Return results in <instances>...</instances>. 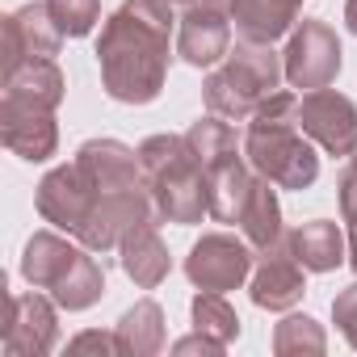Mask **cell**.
<instances>
[{"mask_svg":"<svg viewBox=\"0 0 357 357\" xmlns=\"http://www.w3.org/2000/svg\"><path fill=\"white\" fill-rule=\"evenodd\" d=\"M303 0H231V26L248 43H278L298 26Z\"/></svg>","mask_w":357,"mask_h":357,"instance_id":"cell-20","label":"cell"},{"mask_svg":"<svg viewBox=\"0 0 357 357\" xmlns=\"http://www.w3.org/2000/svg\"><path fill=\"white\" fill-rule=\"evenodd\" d=\"M0 51H5V72H13L17 63L26 59H55L59 47H63V30L55 26L47 0L38 5V0H30V5L13 9L5 17V26H0Z\"/></svg>","mask_w":357,"mask_h":357,"instance_id":"cell-14","label":"cell"},{"mask_svg":"<svg viewBox=\"0 0 357 357\" xmlns=\"http://www.w3.org/2000/svg\"><path fill=\"white\" fill-rule=\"evenodd\" d=\"M298 126L328 155H344L349 160L357 151V105L344 93H336L332 84L298 93Z\"/></svg>","mask_w":357,"mask_h":357,"instance_id":"cell-10","label":"cell"},{"mask_svg":"<svg viewBox=\"0 0 357 357\" xmlns=\"http://www.w3.org/2000/svg\"><path fill=\"white\" fill-rule=\"evenodd\" d=\"M240 236L257 248V252H265V248H273V244H282L286 240V223H282V202H278V185L269 181V176H261L257 172V181H252V194H248V202H244V215H240Z\"/></svg>","mask_w":357,"mask_h":357,"instance_id":"cell-21","label":"cell"},{"mask_svg":"<svg viewBox=\"0 0 357 357\" xmlns=\"http://www.w3.org/2000/svg\"><path fill=\"white\" fill-rule=\"evenodd\" d=\"M76 164L89 172L97 190H126V185H147L139 168V147H126L122 139H89L76 147Z\"/></svg>","mask_w":357,"mask_h":357,"instance_id":"cell-16","label":"cell"},{"mask_svg":"<svg viewBox=\"0 0 357 357\" xmlns=\"http://www.w3.org/2000/svg\"><path fill=\"white\" fill-rule=\"evenodd\" d=\"M143 219H155L151 194L147 185H126V190H97V202L89 211V219L80 223L76 240L93 252H114L130 227H139Z\"/></svg>","mask_w":357,"mask_h":357,"instance_id":"cell-9","label":"cell"},{"mask_svg":"<svg viewBox=\"0 0 357 357\" xmlns=\"http://www.w3.org/2000/svg\"><path fill=\"white\" fill-rule=\"evenodd\" d=\"M160 219H143L139 227L126 231V240L118 244V257H122V273L139 286V290H155L168 273H172V257H168V244L160 240Z\"/></svg>","mask_w":357,"mask_h":357,"instance_id":"cell-18","label":"cell"},{"mask_svg":"<svg viewBox=\"0 0 357 357\" xmlns=\"http://www.w3.org/2000/svg\"><path fill=\"white\" fill-rule=\"evenodd\" d=\"M172 353H176V357H190V353H206V357H219V353H227V349H223L219 340H211L206 332H198V328H194V336H181V340L172 344Z\"/></svg>","mask_w":357,"mask_h":357,"instance_id":"cell-30","label":"cell"},{"mask_svg":"<svg viewBox=\"0 0 357 357\" xmlns=\"http://www.w3.org/2000/svg\"><path fill=\"white\" fill-rule=\"evenodd\" d=\"M328 336L311 315H286L273 328V353L278 357H303V353H324Z\"/></svg>","mask_w":357,"mask_h":357,"instance_id":"cell-25","label":"cell"},{"mask_svg":"<svg viewBox=\"0 0 357 357\" xmlns=\"http://www.w3.org/2000/svg\"><path fill=\"white\" fill-rule=\"evenodd\" d=\"M248 294L261 311H290L294 303H303L307 294V265L294 257L290 248V231L282 244L257 252V269L248 282Z\"/></svg>","mask_w":357,"mask_h":357,"instance_id":"cell-13","label":"cell"},{"mask_svg":"<svg viewBox=\"0 0 357 357\" xmlns=\"http://www.w3.org/2000/svg\"><path fill=\"white\" fill-rule=\"evenodd\" d=\"M47 9L63 30V38H84L101 22V0H47Z\"/></svg>","mask_w":357,"mask_h":357,"instance_id":"cell-26","label":"cell"},{"mask_svg":"<svg viewBox=\"0 0 357 357\" xmlns=\"http://www.w3.org/2000/svg\"><path fill=\"white\" fill-rule=\"evenodd\" d=\"M68 353H105V357H118V336L114 332H80L68 340Z\"/></svg>","mask_w":357,"mask_h":357,"instance_id":"cell-29","label":"cell"},{"mask_svg":"<svg viewBox=\"0 0 357 357\" xmlns=\"http://www.w3.org/2000/svg\"><path fill=\"white\" fill-rule=\"evenodd\" d=\"M332 324L340 328V336L357 349V282L344 286L336 298H332Z\"/></svg>","mask_w":357,"mask_h":357,"instance_id":"cell-27","label":"cell"},{"mask_svg":"<svg viewBox=\"0 0 357 357\" xmlns=\"http://www.w3.org/2000/svg\"><path fill=\"white\" fill-rule=\"evenodd\" d=\"M59 303L51 294H13L5 319V357H47L59 344Z\"/></svg>","mask_w":357,"mask_h":357,"instance_id":"cell-12","label":"cell"},{"mask_svg":"<svg viewBox=\"0 0 357 357\" xmlns=\"http://www.w3.org/2000/svg\"><path fill=\"white\" fill-rule=\"evenodd\" d=\"M282 63H286V84L298 89V93H311V89L336 84L340 63H344V51H340V38H336V30L328 22L303 17L290 30V43L282 51Z\"/></svg>","mask_w":357,"mask_h":357,"instance_id":"cell-6","label":"cell"},{"mask_svg":"<svg viewBox=\"0 0 357 357\" xmlns=\"http://www.w3.org/2000/svg\"><path fill=\"white\" fill-rule=\"evenodd\" d=\"M0 139L5 147L30 164H43L59 151V122L55 109H38V105H17L0 97Z\"/></svg>","mask_w":357,"mask_h":357,"instance_id":"cell-15","label":"cell"},{"mask_svg":"<svg viewBox=\"0 0 357 357\" xmlns=\"http://www.w3.org/2000/svg\"><path fill=\"white\" fill-rule=\"evenodd\" d=\"M114 336H118V353L122 357H155V353H164V340H168L164 307L155 298H139L135 307L122 311Z\"/></svg>","mask_w":357,"mask_h":357,"instance_id":"cell-23","label":"cell"},{"mask_svg":"<svg viewBox=\"0 0 357 357\" xmlns=\"http://www.w3.org/2000/svg\"><path fill=\"white\" fill-rule=\"evenodd\" d=\"M139 168L160 223L194 227L211 215L206 164L190 147L185 135H151L139 143Z\"/></svg>","mask_w":357,"mask_h":357,"instance_id":"cell-3","label":"cell"},{"mask_svg":"<svg viewBox=\"0 0 357 357\" xmlns=\"http://www.w3.org/2000/svg\"><path fill=\"white\" fill-rule=\"evenodd\" d=\"M290 248L307 265V273H332V269H340L349 261V236L332 219H311V223L294 227Z\"/></svg>","mask_w":357,"mask_h":357,"instance_id":"cell-22","label":"cell"},{"mask_svg":"<svg viewBox=\"0 0 357 357\" xmlns=\"http://www.w3.org/2000/svg\"><path fill=\"white\" fill-rule=\"evenodd\" d=\"M172 5H176V9H181V5H190V0H172Z\"/></svg>","mask_w":357,"mask_h":357,"instance_id":"cell-33","label":"cell"},{"mask_svg":"<svg viewBox=\"0 0 357 357\" xmlns=\"http://www.w3.org/2000/svg\"><path fill=\"white\" fill-rule=\"evenodd\" d=\"M349 265L357 273V227H349Z\"/></svg>","mask_w":357,"mask_h":357,"instance_id":"cell-32","label":"cell"},{"mask_svg":"<svg viewBox=\"0 0 357 357\" xmlns=\"http://www.w3.org/2000/svg\"><path fill=\"white\" fill-rule=\"evenodd\" d=\"M63 93H68V76H63V68L55 59H26L13 72H5V101L59 109Z\"/></svg>","mask_w":357,"mask_h":357,"instance_id":"cell-19","label":"cell"},{"mask_svg":"<svg viewBox=\"0 0 357 357\" xmlns=\"http://www.w3.org/2000/svg\"><path fill=\"white\" fill-rule=\"evenodd\" d=\"M336 198H340V215H344V223H349V227H357V151L349 155V168L340 172Z\"/></svg>","mask_w":357,"mask_h":357,"instance_id":"cell-28","label":"cell"},{"mask_svg":"<svg viewBox=\"0 0 357 357\" xmlns=\"http://www.w3.org/2000/svg\"><path fill=\"white\" fill-rule=\"evenodd\" d=\"M252 181H257V168L248 164L244 151H231V155L211 160V164H206L211 219H215V223H240L244 202H248V194H252Z\"/></svg>","mask_w":357,"mask_h":357,"instance_id":"cell-17","label":"cell"},{"mask_svg":"<svg viewBox=\"0 0 357 357\" xmlns=\"http://www.w3.org/2000/svg\"><path fill=\"white\" fill-rule=\"evenodd\" d=\"M244 155L248 164L269 176L278 190H311L319 181V151L298 126V97L273 93L244 130Z\"/></svg>","mask_w":357,"mask_h":357,"instance_id":"cell-2","label":"cell"},{"mask_svg":"<svg viewBox=\"0 0 357 357\" xmlns=\"http://www.w3.org/2000/svg\"><path fill=\"white\" fill-rule=\"evenodd\" d=\"M282 84H286L282 51H273V43L240 38L227 51V59L202 80V97L211 114L227 122H248L273 93H282Z\"/></svg>","mask_w":357,"mask_h":357,"instance_id":"cell-4","label":"cell"},{"mask_svg":"<svg viewBox=\"0 0 357 357\" xmlns=\"http://www.w3.org/2000/svg\"><path fill=\"white\" fill-rule=\"evenodd\" d=\"M252 265H257V248L244 240V236H231V231H206L190 257H185V278L194 282V290H240L248 278H252Z\"/></svg>","mask_w":357,"mask_h":357,"instance_id":"cell-7","label":"cell"},{"mask_svg":"<svg viewBox=\"0 0 357 357\" xmlns=\"http://www.w3.org/2000/svg\"><path fill=\"white\" fill-rule=\"evenodd\" d=\"M344 26L349 34H357V0H344Z\"/></svg>","mask_w":357,"mask_h":357,"instance_id":"cell-31","label":"cell"},{"mask_svg":"<svg viewBox=\"0 0 357 357\" xmlns=\"http://www.w3.org/2000/svg\"><path fill=\"white\" fill-rule=\"evenodd\" d=\"M190 315H194V328L206 332L211 340H219L223 349L236 344V336H240V315H236V307H231L219 290H198L194 303H190Z\"/></svg>","mask_w":357,"mask_h":357,"instance_id":"cell-24","label":"cell"},{"mask_svg":"<svg viewBox=\"0 0 357 357\" xmlns=\"http://www.w3.org/2000/svg\"><path fill=\"white\" fill-rule=\"evenodd\" d=\"M93 202H97V185L89 181V172L76 160L51 168L38 181V194H34V206H38L43 223H51V227H59L68 236L80 231V223L89 219Z\"/></svg>","mask_w":357,"mask_h":357,"instance_id":"cell-11","label":"cell"},{"mask_svg":"<svg viewBox=\"0 0 357 357\" xmlns=\"http://www.w3.org/2000/svg\"><path fill=\"white\" fill-rule=\"evenodd\" d=\"M22 278L34 290H47L63 311H89L105 294V269L93 261V248L63 240L55 231H34L22 252Z\"/></svg>","mask_w":357,"mask_h":357,"instance_id":"cell-5","label":"cell"},{"mask_svg":"<svg viewBox=\"0 0 357 357\" xmlns=\"http://www.w3.org/2000/svg\"><path fill=\"white\" fill-rule=\"evenodd\" d=\"M231 51V0H190L176 17V55L190 68H215Z\"/></svg>","mask_w":357,"mask_h":357,"instance_id":"cell-8","label":"cell"},{"mask_svg":"<svg viewBox=\"0 0 357 357\" xmlns=\"http://www.w3.org/2000/svg\"><path fill=\"white\" fill-rule=\"evenodd\" d=\"M176 38L172 0H122L97 38L101 89L122 105H151L164 93Z\"/></svg>","mask_w":357,"mask_h":357,"instance_id":"cell-1","label":"cell"}]
</instances>
